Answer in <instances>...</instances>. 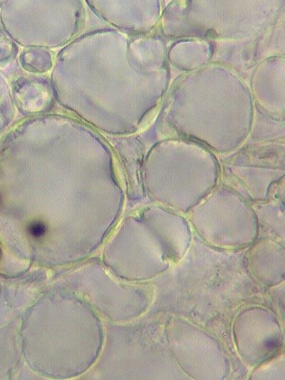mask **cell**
<instances>
[{"label": "cell", "instance_id": "1", "mask_svg": "<svg viewBox=\"0 0 285 380\" xmlns=\"http://www.w3.org/2000/svg\"><path fill=\"white\" fill-rule=\"evenodd\" d=\"M239 320L246 325L235 324L237 344L242 356L248 362L256 364L264 361L274 355L280 347L281 338L277 322L271 315L267 314L265 321L249 322L239 317Z\"/></svg>", "mask_w": 285, "mask_h": 380}, {"label": "cell", "instance_id": "2", "mask_svg": "<svg viewBox=\"0 0 285 380\" xmlns=\"http://www.w3.org/2000/svg\"><path fill=\"white\" fill-rule=\"evenodd\" d=\"M45 231L46 226L40 222L32 223L28 227V232L33 237H41L45 233Z\"/></svg>", "mask_w": 285, "mask_h": 380}]
</instances>
